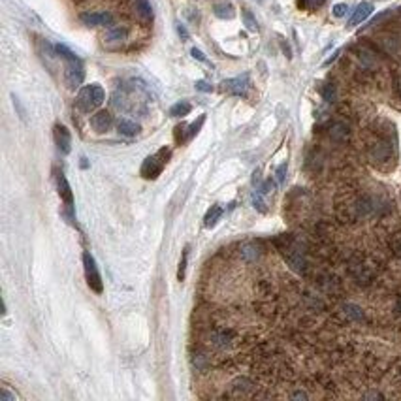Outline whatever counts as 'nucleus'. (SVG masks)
I'll use <instances>...</instances> for the list:
<instances>
[{
    "mask_svg": "<svg viewBox=\"0 0 401 401\" xmlns=\"http://www.w3.org/2000/svg\"><path fill=\"white\" fill-rule=\"evenodd\" d=\"M102 102H104V89L100 85H87L77 94V106L85 113L98 108Z\"/></svg>",
    "mask_w": 401,
    "mask_h": 401,
    "instance_id": "nucleus-1",
    "label": "nucleus"
},
{
    "mask_svg": "<svg viewBox=\"0 0 401 401\" xmlns=\"http://www.w3.org/2000/svg\"><path fill=\"white\" fill-rule=\"evenodd\" d=\"M168 157H170V151H166V149H160L157 155L147 157L142 164V175L145 179H157L164 168V164L168 162Z\"/></svg>",
    "mask_w": 401,
    "mask_h": 401,
    "instance_id": "nucleus-2",
    "label": "nucleus"
},
{
    "mask_svg": "<svg viewBox=\"0 0 401 401\" xmlns=\"http://www.w3.org/2000/svg\"><path fill=\"white\" fill-rule=\"evenodd\" d=\"M83 269H85L87 284L94 292L100 294L102 288H104V284H102V277H100V271H98L96 260L93 258L91 253H83Z\"/></svg>",
    "mask_w": 401,
    "mask_h": 401,
    "instance_id": "nucleus-3",
    "label": "nucleus"
},
{
    "mask_svg": "<svg viewBox=\"0 0 401 401\" xmlns=\"http://www.w3.org/2000/svg\"><path fill=\"white\" fill-rule=\"evenodd\" d=\"M83 77H85V72H83V64H81L79 59L66 61V68H64L66 85L70 87V89H77V87L83 83Z\"/></svg>",
    "mask_w": 401,
    "mask_h": 401,
    "instance_id": "nucleus-4",
    "label": "nucleus"
},
{
    "mask_svg": "<svg viewBox=\"0 0 401 401\" xmlns=\"http://www.w3.org/2000/svg\"><path fill=\"white\" fill-rule=\"evenodd\" d=\"M349 271H351V275H353V279L358 283V284H371V281H373V271H371V267L365 266V264H362V262H353L351 266H349Z\"/></svg>",
    "mask_w": 401,
    "mask_h": 401,
    "instance_id": "nucleus-5",
    "label": "nucleus"
},
{
    "mask_svg": "<svg viewBox=\"0 0 401 401\" xmlns=\"http://www.w3.org/2000/svg\"><path fill=\"white\" fill-rule=\"evenodd\" d=\"M81 21L87 26H110L113 23V15L108 12H87L81 13Z\"/></svg>",
    "mask_w": 401,
    "mask_h": 401,
    "instance_id": "nucleus-6",
    "label": "nucleus"
},
{
    "mask_svg": "<svg viewBox=\"0 0 401 401\" xmlns=\"http://www.w3.org/2000/svg\"><path fill=\"white\" fill-rule=\"evenodd\" d=\"M369 157L373 158L375 162H384L392 157V145L384 140H378L375 143H371L369 147Z\"/></svg>",
    "mask_w": 401,
    "mask_h": 401,
    "instance_id": "nucleus-7",
    "label": "nucleus"
},
{
    "mask_svg": "<svg viewBox=\"0 0 401 401\" xmlns=\"http://www.w3.org/2000/svg\"><path fill=\"white\" fill-rule=\"evenodd\" d=\"M222 89L232 93V94L241 96L249 89V77L247 75H239V77H234V79H226V81H222Z\"/></svg>",
    "mask_w": 401,
    "mask_h": 401,
    "instance_id": "nucleus-8",
    "label": "nucleus"
},
{
    "mask_svg": "<svg viewBox=\"0 0 401 401\" xmlns=\"http://www.w3.org/2000/svg\"><path fill=\"white\" fill-rule=\"evenodd\" d=\"M111 124H113V117H111L110 111H106V110L96 111V113L91 117V126H93L96 132H106V130H110Z\"/></svg>",
    "mask_w": 401,
    "mask_h": 401,
    "instance_id": "nucleus-9",
    "label": "nucleus"
},
{
    "mask_svg": "<svg viewBox=\"0 0 401 401\" xmlns=\"http://www.w3.org/2000/svg\"><path fill=\"white\" fill-rule=\"evenodd\" d=\"M55 143H57V147L61 149L64 155L70 153V149H72V138H70V132H68V128H66L64 124H57V126H55Z\"/></svg>",
    "mask_w": 401,
    "mask_h": 401,
    "instance_id": "nucleus-10",
    "label": "nucleus"
},
{
    "mask_svg": "<svg viewBox=\"0 0 401 401\" xmlns=\"http://www.w3.org/2000/svg\"><path fill=\"white\" fill-rule=\"evenodd\" d=\"M328 136L333 140V142L343 143V142H347V140L351 138V128H349V124H347V122H341V121L333 122V124L330 126Z\"/></svg>",
    "mask_w": 401,
    "mask_h": 401,
    "instance_id": "nucleus-11",
    "label": "nucleus"
},
{
    "mask_svg": "<svg viewBox=\"0 0 401 401\" xmlns=\"http://www.w3.org/2000/svg\"><path fill=\"white\" fill-rule=\"evenodd\" d=\"M373 13V4H369V2H362L356 10H354L353 17L349 19V26H356V24H360L362 21H365L369 15Z\"/></svg>",
    "mask_w": 401,
    "mask_h": 401,
    "instance_id": "nucleus-12",
    "label": "nucleus"
},
{
    "mask_svg": "<svg viewBox=\"0 0 401 401\" xmlns=\"http://www.w3.org/2000/svg\"><path fill=\"white\" fill-rule=\"evenodd\" d=\"M57 187H59V194H61V198L66 202V206L72 207V202H73L72 189H70V183L66 181L64 173H59V175H57Z\"/></svg>",
    "mask_w": 401,
    "mask_h": 401,
    "instance_id": "nucleus-13",
    "label": "nucleus"
},
{
    "mask_svg": "<svg viewBox=\"0 0 401 401\" xmlns=\"http://www.w3.org/2000/svg\"><path fill=\"white\" fill-rule=\"evenodd\" d=\"M232 341H234V337H232L230 331H226V330H219V331H213V333H211V343H213L215 347H219V349H228V347H232Z\"/></svg>",
    "mask_w": 401,
    "mask_h": 401,
    "instance_id": "nucleus-14",
    "label": "nucleus"
},
{
    "mask_svg": "<svg viewBox=\"0 0 401 401\" xmlns=\"http://www.w3.org/2000/svg\"><path fill=\"white\" fill-rule=\"evenodd\" d=\"M220 217H222V207L211 206L207 209L206 217H204V226H206V228H213V226L219 222Z\"/></svg>",
    "mask_w": 401,
    "mask_h": 401,
    "instance_id": "nucleus-15",
    "label": "nucleus"
},
{
    "mask_svg": "<svg viewBox=\"0 0 401 401\" xmlns=\"http://www.w3.org/2000/svg\"><path fill=\"white\" fill-rule=\"evenodd\" d=\"M117 130H119V134L126 136V138H132V136H136V134L140 132V124L134 121H128V119H122V121H119V124H117Z\"/></svg>",
    "mask_w": 401,
    "mask_h": 401,
    "instance_id": "nucleus-16",
    "label": "nucleus"
},
{
    "mask_svg": "<svg viewBox=\"0 0 401 401\" xmlns=\"http://www.w3.org/2000/svg\"><path fill=\"white\" fill-rule=\"evenodd\" d=\"M343 313L349 320H354V322H362L364 320V311L362 307H358L356 304H345L343 305Z\"/></svg>",
    "mask_w": 401,
    "mask_h": 401,
    "instance_id": "nucleus-17",
    "label": "nucleus"
},
{
    "mask_svg": "<svg viewBox=\"0 0 401 401\" xmlns=\"http://www.w3.org/2000/svg\"><path fill=\"white\" fill-rule=\"evenodd\" d=\"M126 34H128V30L124 28V26H111L110 30L106 32V42H122L124 38H126Z\"/></svg>",
    "mask_w": 401,
    "mask_h": 401,
    "instance_id": "nucleus-18",
    "label": "nucleus"
},
{
    "mask_svg": "<svg viewBox=\"0 0 401 401\" xmlns=\"http://www.w3.org/2000/svg\"><path fill=\"white\" fill-rule=\"evenodd\" d=\"M232 388L236 390V392H241V394H247V392H253V390L256 388L255 382H251L249 378L245 377H237L234 382H232Z\"/></svg>",
    "mask_w": 401,
    "mask_h": 401,
    "instance_id": "nucleus-19",
    "label": "nucleus"
},
{
    "mask_svg": "<svg viewBox=\"0 0 401 401\" xmlns=\"http://www.w3.org/2000/svg\"><path fill=\"white\" fill-rule=\"evenodd\" d=\"M258 247H256L255 243H245L241 245V258H243L245 262H255L256 258H258Z\"/></svg>",
    "mask_w": 401,
    "mask_h": 401,
    "instance_id": "nucleus-20",
    "label": "nucleus"
},
{
    "mask_svg": "<svg viewBox=\"0 0 401 401\" xmlns=\"http://www.w3.org/2000/svg\"><path fill=\"white\" fill-rule=\"evenodd\" d=\"M136 12H138V15H140L142 19H145V21L153 19V10H151V4H149L147 0H136Z\"/></svg>",
    "mask_w": 401,
    "mask_h": 401,
    "instance_id": "nucleus-21",
    "label": "nucleus"
},
{
    "mask_svg": "<svg viewBox=\"0 0 401 401\" xmlns=\"http://www.w3.org/2000/svg\"><path fill=\"white\" fill-rule=\"evenodd\" d=\"M190 104L189 102H177V104H173L170 110V115H173V117H185V115H189L190 113Z\"/></svg>",
    "mask_w": 401,
    "mask_h": 401,
    "instance_id": "nucleus-22",
    "label": "nucleus"
},
{
    "mask_svg": "<svg viewBox=\"0 0 401 401\" xmlns=\"http://www.w3.org/2000/svg\"><path fill=\"white\" fill-rule=\"evenodd\" d=\"M215 15L220 17V19H232L236 15V12H234V8L230 4H217L215 6Z\"/></svg>",
    "mask_w": 401,
    "mask_h": 401,
    "instance_id": "nucleus-23",
    "label": "nucleus"
},
{
    "mask_svg": "<svg viewBox=\"0 0 401 401\" xmlns=\"http://www.w3.org/2000/svg\"><path fill=\"white\" fill-rule=\"evenodd\" d=\"M322 96H324L326 102H335V100H337V91H335V87L331 85V83L324 85L322 87Z\"/></svg>",
    "mask_w": 401,
    "mask_h": 401,
    "instance_id": "nucleus-24",
    "label": "nucleus"
},
{
    "mask_svg": "<svg viewBox=\"0 0 401 401\" xmlns=\"http://www.w3.org/2000/svg\"><path fill=\"white\" fill-rule=\"evenodd\" d=\"M324 2H326V0H298V6H300L302 10H316V8H320Z\"/></svg>",
    "mask_w": 401,
    "mask_h": 401,
    "instance_id": "nucleus-25",
    "label": "nucleus"
},
{
    "mask_svg": "<svg viewBox=\"0 0 401 401\" xmlns=\"http://www.w3.org/2000/svg\"><path fill=\"white\" fill-rule=\"evenodd\" d=\"M187 260H189V247H185V251H183V258H181V262H179V271H177V277H179V281L185 279V271H187Z\"/></svg>",
    "mask_w": 401,
    "mask_h": 401,
    "instance_id": "nucleus-26",
    "label": "nucleus"
},
{
    "mask_svg": "<svg viewBox=\"0 0 401 401\" xmlns=\"http://www.w3.org/2000/svg\"><path fill=\"white\" fill-rule=\"evenodd\" d=\"M243 19H245V26H247L249 30H256V28H258L256 19L253 17V13L249 12V10H243Z\"/></svg>",
    "mask_w": 401,
    "mask_h": 401,
    "instance_id": "nucleus-27",
    "label": "nucleus"
},
{
    "mask_svg": "<svg viewBox=\"0 0 401 401\" xmlns=\"http://www.w3.org/2000/svg\"><path fill=\"white\" fill-rule=\"evenodd\" d=\"M390 247H392V251L396 253V256H400V258H401V234H396V236L392 237Z\"/></svg>",
    "mask_w": 401,
    "mask_h": 401,
    "instance_id": "nucleus-28",
    "label": "nucleus"
},
{
    "mask_svg": "<svg viewBox=\"0 0 401 401\" xmlns=\"http://www.w3.org/2000/svg\"><path fill=\"white\" fill-rule=\"evenodd\" d=\"M204 119H206V117L202 115V117L198 119V122H192V124L189 126V134H187V140H190L192 136H196V134H198V130H200V126L204 124Z\"/></svg>",
    "mask_w": 401,
    "mask_h": 401,
    "instance_id": "nucleus-29",
    "label": "nucleus"
},
{
    "mask_svg": "<svg viewBox=\"0 0 401 401\" xmlns=\"http://www.w3.org/2000/svg\"><path fill=\"white\" fill-rule=\"evenodd\" d=\"M253 204H255V207L258 209V211H266L264 200H262V192H260V190H255V192H253Z\"/></svg>",
    "mask_w": 401,
    "mask_h": 401,
    "instance_id": "nucleus-30",
    "label": "nucleus"
},
{
    "mask_svg": "<svg viewBox=\"0 0 401 401\" xmlns=\"http://www.w3.org/2000/svg\"><path fill=\"white\" fill-rule=\"evenodd\" d=\"M347 12H349V6H347V4H335V6H333V15H335V17H345Z\"/></svg>",
    "mask_w": 401,
    "mask_h": 401,
    "instance_id": "nucleus-31",
    "label": "nucleus"
},
{
    "mask_svg": "<svg viewBox=\"0 0 401 401\" xmlns=\"http://www.w3.org/2000/svg\"><path fill=\"white\" fill-rule=\"evenodd\" d=\"M17 400V396L15 394H12L8 388H2L0 390V401H15Z\"/></svg>",
    "mask_w": 401,
    "mask_h": 401,
    "instance_id": "nucleus-32",
    "label": "nucleus"
},
{
    "mask_svg": "<svg viewBox=\"0 0 401 401\" xmlns=\"http://www.w3.org/2000/svg\"><path fill=\"white\" fill-rule=\"evenodd\" d=\"M275 175H277V183H279V185H283V183H284V175H286V164H281L279 170H277V173H275Z\"/></svg>",
    "mask_w": 401,
    "mask_h": 401,
    "instance_id": "nucleus-33",
    "label": "nucleus"
},
{
    "mask_svg": "<svg viewBox=\"0 0 401 401\" xmlns=\"http://www.w3.org/2000/svg\"><path fill=\"white\" fill-rule=\"evenodd\" d=\"M196 89L202 91V93H211L213 91V87L209 85L207 81H196Z\"/></svg>",
    "mask_w": 401,
    "mask_h": 401,
    "instance_id": "nucleus-34",
    "label": "nucleus"
},
{
    "mask_svg": "<svg viewBox=\"0 0 401 401\" xmlns=\"http://www.w3.org/2000/svg\"><path fill=\"white\" fill-rule=\"evenodd\" d=\"M190 55H192V57H194L196 61H200V62H206V55H204V53H202V51H200V49L192 47V49H190Z\"/></svg>",
    "mask_w": 401,
    "mask_h": 401,
    "instance_id": "nucleus-35",
    "label": "nucleus"
},
{
    "mask_svg": "<svg viewBox=\"0 0 401 401\" xmlns=\"http://www.w3.org/2000/svg\"><path fill=\"white\" fill-rule=\"evenodd\" d=\"M384 396L382 394H378V392H367V394H364V400H382Z\"/></svg>",
    "mask_w": 401,
    "mask_h": 401,
    "instance_id": "nucleus-36",
    "label": "nucleus"
},
{
    "mask_svg": "<svg viewBox=\"0 0 401 401\" xmlns=\"http://www.w3.org/2000/svg\"><path fill=\"white\" fill-rule=\"evenodd\" d=\"M292 400H309V396L305 394V392H302V390H298V392H294V394H290Z\"/></svg>",
    "mask_w": 401,
    "mask_h": 401,
    "instance_id": "nucleus-37",
    "label": "nucleus"
},
{
    "mask_svg": "<svg viewBox=\"0 0 401 401\" xmlns=\"http://www.w3.org/2000/svg\"><path fill=\"white\" fill-rule=\"evenodd\" d=\"M192 362H194V365L198 367V369H202V367L206 365V362H204V354H198V358H192Z\"/></svg>",
    "mask_w": 401,
    "mask_h": 401,
    "instance_id": "nucleus-38",
    "label": "nucleus"
},
{
    "mask_svg": "<svg viewBox=\"0 0 401 401\" xmlns=\"http://www.w3.org/2000/svg\"><path fill=\"white\" fill-rule=\"evenodd\" d=\"M394 87H396V93L401 96V72L396 75V79H394Z\"/></svg>",
    "mask_w": 401,
    "mask_h": 401,
    "instance_id": "nucleus-39",
    "label": "nucleus"
},
{
    "mask_svg": "<svg viewBox=\"0 0 401 401\" xmlns=\"http://www.w3.org/2000/svg\"><path fill=\"white\" fill-rule=\"evenodd\" d=\"M177 32H179V36H181L183 40H187V38H189V32H187V28H185L183 24H177Z\"/></svg>",
    "mask_w": 401,
    "mask_h": 401,
    "instance_id": "nucleus-40",
    "label": "nucleus"
},
{
    "mask_svg": "<svg viewBox=\"0 0 401 401\" xmlns=\"http://www.w3.org/2000/svg\"><path fill=\"white\" fill-rule=\"evenodd\" d=\"M398 311L401 313V298H400V302H398Z\"/></svg>",
    "mask_w": 401,
    "mask_h": 401,
    "instance_id": "nucleus-41",
    "label": "nucleus"
}]
</instances>
